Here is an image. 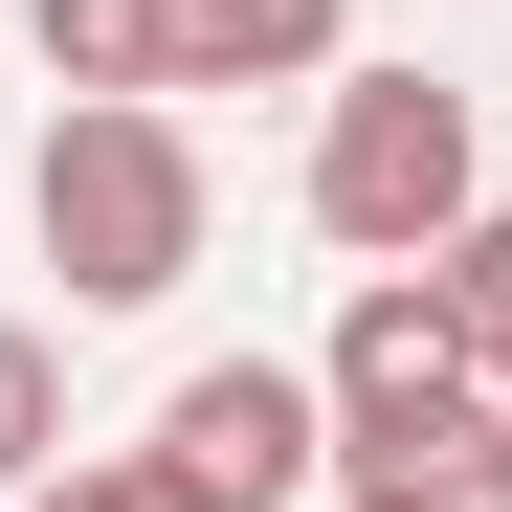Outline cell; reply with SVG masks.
Masks as SVG:
<instances>
[{
  "instance_id": "1",
  "label": "cell",
  "mask_w": 512,
  "mask_h": 512,
  "mask_svg": "<svg viewBox=\"0 0 512 512\" xmlns=\"http://www.w3.org/2000/svg\"><path fill=\"white\" fill-rule=\"evenodd\" d=\"M23 223H45L67 312H156V290L223 245V179H201L179 90H67V112H45V156H23Z\"/></svg>"
},
{
  "instance_id": "2",
  "label": "cell",
  "mask_w": 512,
  "mask_h": 512,
  "mask_svg": "<svg viewBox=\"0 0 512 512\" xmlns=\"http://www.w3.org/2000/svg\"><path fill=\"white\" fill-rule=\"evenodd\" d=\"M312 401H334V490H468L490 468V357H468V312L423 268H379L357 312H334Z\"/></svg>"
},
{
  "instance_id": "3",
  "label": "cell",
  "mask_w": 512,
  "mask_h": 512,
  "mask_svg": "<svg viewBox=\"0 0 512 512\" xmlns=\"http://www.w3.org/2000/svg\"><path fill=\"white\" fill-rule=\"evenodd\" d=\"M490 201V134L446 67H334V112H312V245H357V268H446Z\"/></svg>"
},
{
  "instance_id": "4",
  "label": "cell",
  "mask_w": 512,
  "mask_h": 512,
  "mask_svg": "<svg viewBox=\"0 0 512 512\" xmlns=\"http://www.w3.org/2000/svg\"><path fill=\"white\" fill-rule=\"evenodd\" d=\"M156 468H179L201 512H290V490H334V401H312V357H201L179 401H156Z\"/></svg>"
},
{
  "instance_id": "5",
  "label": "cell",
  "mask_w": 512,
  "mask_h": 512,
  "mask_svg": "<svg viewBox=\"0 0 512 512\" xmlns=\"http://www.w3.org/2000/svg\"><path fill=\"white\" fill-rule=\"evenodd\" d=\"M357 0H179V90H334Z\"/></svg>"
},
{
  "instance_id": "6",
  "label": "cell",
  "mask_w": 512,
  "mask_h": 512,
  "mask_svg": "<svg viewBox=\"0 0 512 512\" xmlns=\"http://www.w3.org/2000/svg\"><path fill=\"white\" fill-rule=\"evenodd\" d=\"M45 90H179V0H23Z\"/></svg>"
},
{
  "instance_id": "7",
  "label": "cell",
  "mask_w": 512,
  "mask_h": 512,
  "mask_svg": "<svg viewBox=\"0 0 512 512\" xmlns=\"http://www.w3.org/2000/svg\"><path fill=\"white\" fill-rule=\"evenodd\" d=\"M45 468H67V357H45L23 312H0V512H23Z\"/></svg>"
},
{
  "instance_id": "8",
  "label": "cell",
  "mask_w": 512,
  "mask_h": 512,
  "mask_svg": "<svg viewBox=\"0 0 512 512\" xmlns=\"http://www.w3.org/2000/svg\"><path fill=\"white\" fill-rule=\"evenodd\" d=\"M423 290L468 312V357H490V401H512V201H468V245H446V268H423Z\"/></svg>"
},
{
  "instance_id": "9",
  "label": "cell",
  "mask_w": 512,
  "mask_h": 512,
  "mask_svg": "<svg viewBox=\"0 0 512 512\" xmlns=\"http://www.w3.org/2000/svg\"><path fill=\"white\" fill-rule=\"evenodd\" d=\"M23 512H201V490H179V468H156V446H67V468H45Z\"/></svg>"
},
{
  "instance_id": "10",
  "label": "cell",
  "mask_w": 512,
  "mask_h": 512,
  "mask_svg": "<svg viewBox=\"0 0 512 512\" xmlns=\"http://www.w3.org/2000/svg\"><path fill=\"white\" fill-rule=\"evenodd\" d=\"M468 512H512V401H490V468H468Z\"/></svg>"
},
{
  "instance_id": "11",
  "label": "cell",
  "mask_w": 512,
  "mask_h": 512,
  "mask_svg": "<svg viewBox=\"0 0 512 512\" xmlns=\"http://www.w3.org/2000/svg\"><path fill=\"white\" fill-rule=\"evenodd\" d=\"M334 512H468V490H334Z\"/></svg>"
}]
</instances>
